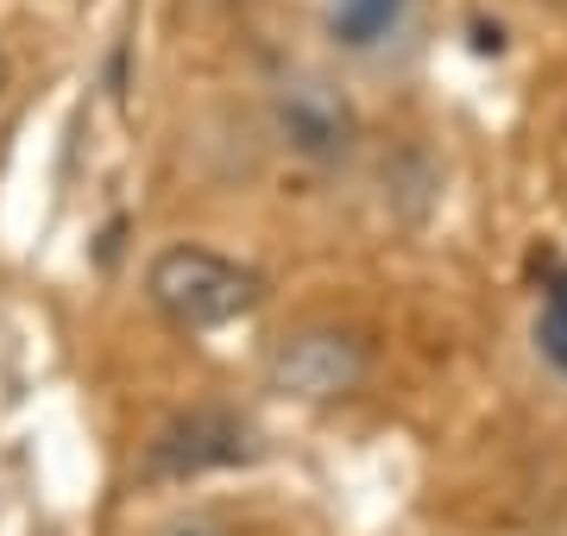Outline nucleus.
I'll use <instances>...</instances> for the list:
<instances>
[{"label": "nucleus", "mask_w": 567, "mask_h": 536, "mask_svg": "<svg viewBox=\"0 0 567 536\" xmlns=\"http://www.w3.org/2000/svg\"><path fill=\"white\" fill-rule=\"evenodd\" d=\"M0 89H7V51H0Z\"/></svg>", "instance_id": "8"}, {"label": "nucleus", "mask_w": 567, "mask_h": 536, "mask_svg": "<svg viewBox=\"0 0 567 536\" xmlns=\"http://www.w3.org/2000/svg\"><path fill=\"white\" fill-rule=\"evenodd\" d=\"M265 372H271V392L297 398V404H334V398H347L365 379V348H360V334L303 329L290 341H278Z\"/></svg>", "instance_id": "4"}, {"label": "nucleus", "mask_w": 567, "mask_h": 536, "mask_svg": "<svg viewBox=\"0 0 567 536\" xmlns=\"http://www.w3.org/2000/svg\"><path fill=\"white\" fill-rule=\"evenodd\" d=\"M536 341H543V360L555 372H567V271L548 278V297H543V316H536Z\"/></svg>", "instance_id": "6"}, {"label": "nucleus", "mask_w": 567, "mask_h": 536, "mask_svg": "<svg viewBox=\"0 0 567 536\" xmlns=\"http://www.w3.org/2000/svg\"><path fill=\"white\" fill-rule=\"evenodd\" d=\"M271 133L290 158H303V165H334L353 152L360 140V114L347 102L334 83L322 76H284L271 89Z\"/></svg>", "instance_id": "3"}, {"label": "nucleus", "mask_w": 567, "mask_h": 536, "mask_svg": "<svg viewBox=\"0 0 567 536\" xmlns=\"http://www.w3.org/2000/svg\"><path fill=\"white\" fill-rule=\"evenodd\" d=\"M158 536H234V524L215 517V512H189V517H177V524H164Z\"/></svg>", "instance_id": "7"}, {"label": "nucleus", "mask_w": 567, "mask_h": 536, "mask_svg": "<svg viewBox=\"0 0 567 536\" xmlns=\"http://www.w3.org/2000/svg\"><path fill=\"white\" fill-rule=\"evenodd\" d=\"M145 297L152 310L183 334H208V329H227L240 322L246 310H259L265 297V278L227 252H208V247H164L145 271Z\"/></svg>", "instance_id": "1"}, {"label": "nucleus", "mask_w": 567, "mask_h": 536, "mask_svg": "<svg viewBox=\"0 0 567 536\" xmlns=\"http://www.w3.org/2000/svg\"><path fill=\"white\" fill-rule=\"evenodd\" d=\"M252 430H246V416L221 411V404H196V411L171 416L158 435H152V449L140 461V480L145 486H183V480L196 474H215V467H240L252 461Z\"/></svg>", "instance_id": "2"}, {"label": "nucleus", "mask_w": 567, "mask_h": 536, "mask_svg": "<svg viewBox=\"0 0 567 536\" xmlns=\"http://www.w3.org/2000/svg\"><path fill=\"white\" fill-rule=\"evenodd\" d=\"M410 0H328V39L347 51H372L404 25Z\"/></svg>", "instance_id": "5"}]
</instances>
